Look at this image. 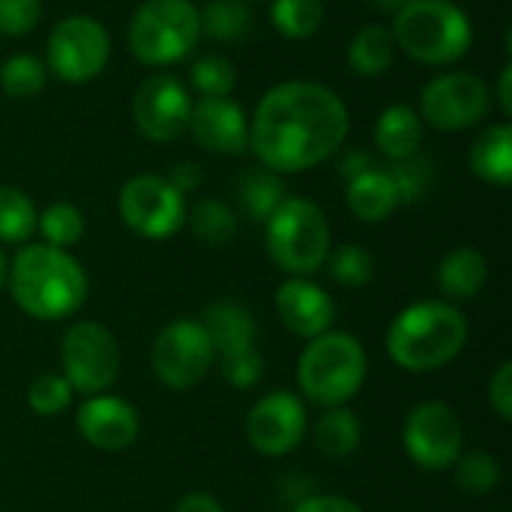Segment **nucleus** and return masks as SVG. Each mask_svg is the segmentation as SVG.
<instances>
[{
  "mask_svg": "<svg viewBox=\"0 0 512 512\" xmlns=\"http://www.w3.org/2000/svg\"><path fill=\"white\" fill-rule=\"evenodd\" d=\"M345 102L324 84L285 81L267 90L249 126V147L273 174H297L330 159L348 138Z\"/></svg>",
  "mask_w": 512,
  "mask_h": 512,
  "instance_id": "f257e3e1",
  "label": "nucleus"
},
{
  "mask_svg": "<svg viewBox=\"0 0 512 512\" xmlns=\"http://www.w3.org/2000/svg\"><path fill=\"white\" fill-rule=\"evenodd\" d=\"M9 294L18 309L36 321L75 315L87 300V273L66 252L48 243L24 246L9 264Z\"/></svg>",
  "mask_w": 512,
  "mask_h": 512,
  "instance_id": "f03ea898",
  "label": "nucleus"
},
{
  "mask_svg": "<svg viewBox=\"0 0 512 512\" xmlns=\"http://www.w3.org/2000/svg\"><path fill=\"white\" fill-rule=\"evenodd\" d=\"M468 342V321L453 303H414L387 333V354L405 372H435L456 360Z\"/></svg>",
  "mask_w": 512,
  "mask_h": 512,
  "instance_id": "7ed1b4c3",
  "label": "nucleus"
},
{
  "mask_svg": "<svg viewBox=\"0 0 512 512\" xmlns=\"http://www.w3.org/2000/svg\"><path fill=\"white\" fill-rule=\"evenodd\" d=\"M393 42L417 63L447 66L468 54L474 24L453 0H411L396 12Z\"/></svg>",
  "mask_w": 512,
  "mask_h": 512,
  "instance_id": "20e7f679",
  "label": "nucleus"
},
{
  "mask_svg": "<svg viewBox=\"0 0 512 512\" xmlns=\"http://www.w3.org/2000/svg\"><path fill=\"white\" fill-rule=\"evenodd\" d=\"M297 381L309 402L339 408L366 381V351L351 333H321L309 339L297 363Z\"/></svg>",
  "mask_w": 512,
  "mask_h": 512,
  "instance_id": "39448f33",
  "label": "nucleus"
},
{
  "mask_svg": "<svg viewBox=\"0 0 512 512\" xmlns=\"http://www.w3.org/2000/svg\"><path fill=\"white\" fill-rule=\"evenodd\" d=\"M201 36V12L192 0H144L126 30L129 51L147 66H171L192 54Z\"/></svg>",
  "mask_w": 512,
  "mask_h": 512,
  "instance_id": "423d86ee",
  "label": "nucleus"
},
{
  "mask_svg": "<svg viewBox=\"0 0 512 512\" xmlns=\"http://www.w3.org/2000/svg\"><path fill=\"white\" fill-rule=\"evenodd\" d=\"M267 225V252L291 276L315 273L330 255V222L309 198H285Z\"/></svg>",
  "mask_w": 512,
  "mask_h": 512,
  "instance_id": "0eeeda50",
  "label": "nucleus"
},
{
  "mask_svg": "<svg viewBox=\"0 0 512 512\" xmlns=\"http://www.w3.org/2000/svg\"><path fill=\"white\" fill-rule=\"evenodd\" d=\"M63 378L75 393H105L120 375V348L114 336L96 321H75L60 342Z\"/></svg>",
  "mask_w": 512,
  "mask_h": 512,
  "instance_id": "6e6552de",
  "label": "nucleus"
},
{
  "mask_svg": "<svg viewBox=\"0 0 512 512\" xmlns=\"http://www.w3.org/2000/svg\"><path fill=\"white\" fill-rule=\"evenodd\" d=\"M216 363V351L201 327V321L180 318L171 321L150 348L153 375L177 393L198 387Z\"/></svg>",
  "mask_w": 512,
  "mask_h": 512,
  "instance_id": "1a4fd4ad",
  "label": "nucleus"
},
{
  "mask_svg": "<svg viewBox=\"0 0 512 512\" xmlns=\"http://www.w3.org/2000/svg\"><path fill=\"white\" fill-rule=\"evenodd\" d=\"M120 219L144 240H168L186 225V195H180L168 177L138 174L123 183L117 198Z\"/></svg>",
  "mask_w": 512,
  "mask_h": 512,
  "instance_id": "9d476101",
  "label": "nucleus"
},
{
  "mask_svg": "<svg viewBox=\"0 0 512 512\" xmlns=\"http://www.w3.org/2000/svg\"><path fill=\"white\" fill-rule=\"evenodd\" d=\"M108 57V30L90 15H69L48 36V69L66 84H84L96 78Z\"/></svg>",
  "mask_w": 512,
  "mask_h": 512,
  "instance_id": "9b49d317",
  "label": "nucleus"
},
{
  "mask_svg": "<svg viewBox=\"0 0 512 512\" xmlns=\"http://www.w3.org/2000/svg\"><path fill=\"white\" fill-rule=\"evenodd\" d=\"M405 453L414 465L426 471L453 468L465 447V429L459 414L444 402H423L411 408L405 420Z\"/></svg>",
  "mask_w": 512,
  "mask_h": 512,
  "instance_id": "f8f14e48",
  "label": "nucleus"
},
{
  "mask_svg": "<svg viewBox=\"0 0 512 512\" xmlns=\"http://www.w3.org/2000/svg\"><path fill=\"white\" fill-rule=\"evenodd\" d=\"M492 108V90L480 75L447 72L426 84L420 96V117L444 132H459L486 117Z\"/></svg>",
  "mask_w": 512,
  "mask_h": 512,
  "instance_id": "ddd939ff",
  "label": "nucleus"
},
{
  "mask_svg": "<svg viewBox=\"0 0 512 512\" xmlns=\"http://www.w3.org/2000/svg\"><path fill=\"white\" fill-rule=\"evenodd\" d=\"M192 99L183 81L174 75H150L141 81V87L132 96V120L138 132L153 144L177 141L189 129Z\"/></svg>",
  "mask_w": 512,
  "mask_h": 512,
  "instance_id": "4468645a",
  "label": "nucleus"
},
{
  "mask_svg": "<svg viewBox=\"0 0 512 512\" xmlns=\"http://www.w3.org/2000/svg\"><path fill=\"white\" fill-rule=\"evenodd\" d=\"M306 435V408L303 402L288 393L276 390L255 402L246 417V438L261 456H285L300 447Z\"/></svg>",
  "mask_w": 512,
  "mask_h": 512,
  "instance_id": "2eb2a0df",
  "label": "nucleus"
},
{
  "mask_svg": "<svg viewBox=\"0 0 512 512\" xmlns=\"http://www.w3.org/2000/svg\"><path fill=\"white\" fill-rule=\"evenodd\" d=\"M75 426L90 447L105 453H120L132 447L141 432L138 411L129 402L102 393L81 402V408L75 411Z\"/></svg>",
  "mask_w": 512,
  "mask_h": 512,
  "instance_id": "dca6fc26",
  "label": "nucleus"
},
{
  "mask_svg": "<svg viewBox=\"0 0 512 512\" xmlns=\"http://www.w3.org/2000/svg\"><path fill=\"white\" fill-rule=\"evenodd\" d=\"M189 132L210 153L237 156L249 147L246 114L231 96H204L198 105H192Z\"/></svg>",
  "mask_w": 512,
  "mask_h": 512,
  "instance_id": "f3484780",
  "label": "nucleus"
},
{
  "mask_svg": "<svg viewBox=\"0 0 512 512\" xmlns=\"http://www.w3.org/2000/svg\"><path fill=\"white\" fill-rule=\"evenodd\" d=\"M276 312H279L282 324L300 339H315V336L327 333L336 321L333 297L321 285H315L303 276H291L276 291Z\"/></svg>",
  "mask_w": 512,
  "mask_h": 512,
  "instance_id": "a211bd4d",
  "label": "nucleus"
},
{
  "mask_svg": "<svg viewBox=\"0 0 512 512\" xmlns=\"http://www.w3.org/2000/svg\"><path fill=\"white\" fill-rule=\"evenodd\" d=\"M201 327L216 351V357H228L237 351H249L258 342V324L252 312L234 300H216L207 306Z\"/></svg>",
  "mask_w": 512,
  "mask_h": 512,
  "instance_id": "6ab92c4d",
  "label": "nucleus"
},
{
  "mask_svg": "<svg viewBox=\"0 0 512 512\" xmlns=\"http://www.w3.org/2000/svg\"><path fill=\"white\" fill-rule=\"evenodd\" d=\"M486 282H489V264L486 255L474 246H459L438 264V288L456 303L474 300L486 288Z\"/></svg>",
  "mask_w": 512,
  "mask_h": 512,
  "instance_id": "aec40b11",
  "label": "nucleus"
},
{
  "mask_svg": "<svg viewBox=\"0 0 512 512\" xmlns=\"http://www.w3.org/2000/svg\"><path fill=\"white\" fill-rule=\"evenodd\" d=\"M345 198H348L351 213L363 222H384L399 207V192H396L390 174L381 168H369L360 177L348 180Z\"/></svg>",
  "mask_w": 512,
  "mask_h": 512,
  "instance_id": "412c9836",
  "label": "nucleus"
},
{
  "mask_svg": "<svg viewBox=\"0 0 512 512\" xmlns=\"http://www.w3.org/2000/svg\"><path fill=\"white\" fill-rule=\"evenodd\" d=\"M420 141H423V120L411 105H390L381 111L375 123V144L387 159L399 162L414 156L420 150Z\"/></svg>",
  "mask_w": 512,
  "mask_h": 512,
  "instance_id": "4be33fe9",
  "label": "nucleus"
},
{
  "mask_svg": "<svg viewBox=\"0 0 512 512\" xmlns=\"http://www.w3.org/2000/svg\"><path fill=\"white\" fill-rule=\"evenodd\" d=\"M471 168L480 180L492 186H510L512 180V129L510 123H495L471 147Z\"/></svg>",
  "mask_w": 512,
  "mask_h": 512,
  "instance_id": "5701e85b",
  "label": "nucleus"
},
{
  "mask_svg": "<svg viewBox=\"0 0 512 512\" xmlns=\"http://www.w3.org/2000/svg\"><path fill=\"white\" fill-rule=\"evenodd\" d=\"M393 51H396L393 33L387 27H381V24H369V27H363L351 39V45H348V66L360 78H378V75H384L390 69Z\"/></svg>",
  "mask_w": 512,
  "mask_h": 512,
  "instance_id": "b1692460",
  "label": "nucleus"
},
{
  "mask_svg": "<svg viewBox=\"0 0 512 512\" xmlns=\"http://www.w3.org/2000/svg\"><path fill=\"white\" fill-rule=\"evenodd\" d=\"M315 447L333 462L348 459L360 447V420L342 405L327 408V414L315 423Z\"/></svg>",
  "mask_w": 512,
  "mask_h": 512,
  "instance_id": "393cba45",
  "label": "nucleus"
},
{
  "mask_svg": "<svg viewBox=\"0 0 512 512\" xmlns=\"http://www.w3.org/2000/svg\"><path fill=\"white\" fill-rule=\"evenodd\" d=\"M186 222L204 246H228L237 237V216L219 198H201L192 210H186Z\"/></svg>",
  "mask_w": 512,
  "mask_h": 512,
  "instance_id": "a878e982",
  "label": "nucleus"
},
{
  "mask_svg": "<svg viewBox=\"0 0 512 512\" xmlns=\"http://www.w3.org/2000/svg\"><path fill=\"white\" fill-rule=\"evenodd\" d=\"M237 201L255 222H267L285 201V183L273 171H249L237 183Z\"/></svg>",
  "mask_w": 512,
  "mask_h": 512,
  "instance_id": "bb28decb",
  "label": "nucleus"
},
{
  "mask_svg": "<svg viewBox=\"0 0 512 512\" xmlns=\"http://www.w3.org/2000/svg\"><path fill=\"white\" fill-rule=\"evenodd\" d=\"M48 66L33 54H12L0 66V87L12 99H33L45 90Z\"/></svg>",
  "mask_w": 512,
  "mask_h": 512,
  "instance_id": "cd10ccee",
  "label": "nucleus"
},
{
  "mask_svg": "<svg viewBox=\"0 0 512 512\" xmlns=\"http://www.w3.org/2000/svg\"><path fill=\"white\" fill-rule=\"evenodd\" d=\"M36 216L33 201L21 189L0 186V243H24L33 237Z\"/></svg>",
  "mask_w": 512,
  "mask_h": 512,
  "instance_id": "c85d7f7f",
  "label": "nucleus"
},
{
  "mask_svg": "<svg viewBox=\"0 0 512 512\" xmlns=\"http://www.w3.org/2000/svg\"><path fill=\"white\" fill-rule=\"evenodd\" d=\"M273 27L288 39H309L324 21L321 0H273Z\"/></svg>",
  "mask_w": 512,
  "mask_h": 512,
  "instance_id": "c756f323",
  "label": "nucleus"
},
{
  "mask_svg": "<svg viewBox=\"0 0 512 512\" xmlns=\"http://www.w3.org/2000/svg\"><path fill=\"white\" fill-rule=\"evenodd\" d=\"M36 228L42 231L45 243L54 249H69L81 240L84 234V216L75 204L69 201H54L36 216Z\"/></svg>",
  "mask_w": 512,
  "mask_h": 512,
  "instance_id": "7c9ffc66",
  "label": "nucleus"
},
{
  "mask_svg": "<svg viewBox=\"0 0 512 512\" xmlns=\"http://www.w3.org/2000/svg\"><path fill=\"white\" fill-rule=\"evenodd\" d=\"M456 486L465 495L483 498L501 486V462L489 453H468L456 459Z\"/></svg>",
  "mask_w": 512,
  "mask_h": 512,
  "instance_id": "2f4dec72",
  "label": "nucleus"
},
{
  "mask_svg": "<svg viewBox=\"0 0 512 512\" xmlns=\"http://www.w3.org/2000/svg\"><path fill=\"white\" fill-rule=\"evenodd\" d=\"M327 264H330L333 282H339L345 288H363L375 276V258L369 255V249H363L357 243L339 246L333 255H327Z\"/></svg>",
  "mask_w": 512,
  "mask_h": 512,
  "instance_id": "473e14b6",
  "label": "nucleus"
},
{
  "mask_svg": "<svg viewBox=\"0 0 512 512\" xmlns=\"http://www.w3.org/2000/svg\"><path fill=\"white\" fill-rule=\"evenodd\" d=\"M387 174L399 192V204H414V201L426 198V192L432 189V180H435L432 162L426 156H417V153L408 159H399Z\"/></svg>",
  "mask_w": 512,
  "mask_h": 512,
  "instance_id": "72a5a7b5",
  "label": "nucleus"
},
{
  "mask_svg": "<svg viewBox=\"0 0 512 512\" xmlns=\"http://www.w3.org/2000/svg\"><path fill=\"white\" fill-rule=\"evenodd\" d=\"M72 393H75V390L69 387V381H66L63 375L45 372V375H39V378L30 384V390H27V405H30L39 417H57V414H63V411L69 408Z\"/></svg>",
  "mask_w": 512,
  "mask_h": 512,
  "instance_id": "f704fd0d",
  "label": "nucleus"
},
{
  "mask_svg": "<svg viewBox=\"0 0 512 512\" xmlns=\"http://www.w3.org/2000/svg\"><path fill=\"white\" fill-rule=\"evenodd\" d=\"M189 78H192V87L201 93V99L204 96H228L237 84L234 66L219 54H207V57L195 60Z\"/></svg>",
  "mask_w": 512,
  "mask_h": 512,
  "instance_id": "c9c22d12",
  "label": "nucleus"
},
{
  "mask_svg": "<svg viewBox=\"0 0 512 512\" xmlns=\"http://www.w3.org/2000/svg\"><path fill=\"white\" fill-rule=\"evenodd\" d=\"M246 24L249 15L240 0H213L201 15V27L213 39H237L246 30Z\"/></svg>",
  "mask_w": 512,
  "mask_h": 512,
  "instance_id": "e433bc0d",
  "label": "nucleus"
},
{
  "mask_svg": "<svg viewBox=\"0 0 512 512\" xmlns=\"http://www.w3.org/2000/svg\"><path fill=\"white\" fill-rule=\"evenodd\" d=\"M219 360H222L225 381L231 387H237V390H252L264 378V360H261L258 348L237 351V354H228V357H219Z\"/></svg>",
  "mask_w": 512,
  "mask_h": 512,
  "instance_id": "4c0bfd02",
  "label": "nucleus"
},
{
  "mask_svg": "<svg viewBox=\"0 0 512 512\" xmlns=\"http://www.w3.org/2000/svg\"><path fill=\"white\" fill-rule=\"evenodd\" d=\"M42 18V0H0V33L24 36Z\"/></svg>",
  "mask_w": 512,
  "mask_h": 512,
  "instance_id": "58836bf2",
  "label": "nucleus"
},
{
  "mask_svg": "<svg viewBox=\"0 0 512 512\" xmlns=\"http://www.w3.org/2000/svg\"><path fill=\"white\" fill-rule=\"evenodd\" d=\"M489 402L501 420H512V363H501L489 381Z\"/></svg>",
  "mask_w": 512,
  "mask_h": 512,
  "instance_id": "ea45409f",
  "label": "nucleus"
},
{
  "mask_svg": "<svg viewBox=\"0 0 512 512\" xmlns=\"http://www.w3.org/2000/svg\"><path fill=\"white\" fill-rule=\"evenodd\" d=\"M291 512H363L354 501L336 498V495H312L306 501H300Z\"/></svg>",
  "mask_w": 512,
  "mask_h": 512,
  "instance_id": "a19ab883",
  "label": "nucleus"
},
{
  "mask_svg": "<svg viewBox=\"0 0 512 512\" xmlns=\"http://www.w3.org/2000/svg\"><path fill=\"white\" fill-rule=\"evenodd\" d=\"M201 180H204V171H201L195 162H180V165H174V171H171V177H168V183H171L180 195L198 189Z\"/></svg>",
  "mask_w": 512,
  "mask_h": 512,
  "instance_id": "79ce46f5",
  "label": "nucleus"
},
{
  "mask_svg": "<svg viewBox=\"0 0 512 512\" xmlns=\"http://www.w3.org/2000/svg\"><path fill=\"white\" fill-rule=\"evenodd\" d=\"M171 512H225V510H222V504H219L213 495L189 492V495H183V498L174 504V510Z\"/></svg>",
  "mask_w": 512,
  "mask_h": 512,
  "instance_id": "37998d69",
  "label": "nucleus"
},
{
  "mask_svg": "<svg viewBox=\"0 0 512 512\" xmlns=\"http://www.w3.org/2000/svg\"><path fill=\"white\" fill-rule=\"evenodd\" d=\"M369 168H372V156H369V153H363V150H351V153H345V159H342V165H339L342 177H348V180L360 177V174H363V171H369Z\"/></svg>",
  "mask_w": 512,
  "mask_h": 512,
  "instance_id": "c03bdc74",
  "label": "nucleus"
},
{
  "mask_svg": "<svg viewBox=\"0 0 512 512\" xmlns=\"http://www.w3.org/2000/svg\"><path fill=\"white\" fill-rule=\"evenodd\" d=\"M498 96H501V111L512 114V66L507 63L504 72H501V87H498Z\"/></svg>",
  "mask_w": 512,
  "mask_h": 512,
  "instance_id": "a18cd8bd",
  "label": "nucleus"
},
{
  "mask_svg": "<svg viewBox=\"0 0 512 512\" xmlns=\"http://www.w3.org/2000/svg\"><path fill=\"white\" fill-rule=\"evenodd\" d=\"M375 3H378L381 9H387V12H393V9L399 12V9H402V6H408L411 0H375Z\"/></svg>",
  "mask_w": 512,
  "mask_h": 512,
  "instance_id": "49530a36",
  "label": "nucleus"
},
{
  "mask_svg": "<svg viewBox=\"0 0 512 512\" xmlns=\"http://www.w3.org/2000/svg\"><path fill=\"white\" fill-rule=\"evenodd\" d=\"M6 276H9V264H6V255H3V249H0V291H3V285H6Z\"/></svg>",
  "mask_w": 512,
  "mask_h": 512,
  "instance_id": "de8ad7c7",
  "label": "nucleus"
}]
</instances>
